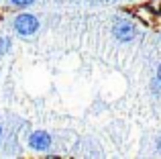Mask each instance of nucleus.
Wrapping results in <instances>:
<instances>
[{
  "mask_svg": "<svg viewBox=\"0 0 161 159\" xmlns=\"http://www.w3.org/2000/svg\"><path fill=\"white\" fill-rule=\"evenodd\" d=\"M157 149H159V151H161V139H159V143H157Z\"/></svg>",
  "mask_w": 161,
  "mask_h": 159,
  "instance_id": "0eeeda50",
  "label": "nucleus"
},
{
  "mask_svg": "<svg viewBox=\"0 0 161 159\" xmlns=\"http://www.w3.org/2000/svg\"><path fill=\"white\" fill-rule=\"evenodd\" d=\"M157 78H159V82H161V65H159V72H157Z\"/></svg>",
  "mask_w": 161,
  "mask_h": 159,
  "instance_id": "423d86ee",
  "label": "nucleus"
},
{
  "mask_svg": "<svg viewBox=\"0 0 161 159\" xmlns=\"http://www.w3.org/2000/svg\"><path fill=\"white\" fill-rule=\"evenodd\" d=\"M14 6H29V4H33L35 0H10Z\"/></svg>",
  "mask_w": 161,
  "mask_h": 159,
  "instance_id": "39448f33",
  "label": "nucleus"
},
{
  "mask_svg": "<svg viewBox=\"0 0 161 159\" xmlns=\"http://www.w3.org/2000/svg\"><path fill=\"white\" fill-rule=\"evenodd\" d=\"M29 145H31L35 151H47L49 145H51V137H49L47 133H43V131H37V133H33V135H31Z\"/></svg>",
  "mask_w": 161,
  "mask_h": 159,
  "instance_id": "7ed1b4c3",
  "label": "nucleus"
},
{
  "mask_svg": "<svg viewBox=\"0 0 161 159\" xmlns=\"http://www.w3.org/2000/svg\"><path fill=\"white\" fill-rule=\"evenodd\" d=\"M14 29H16L19 35L31 37V35H35L37 29H39V20H37L33 14H19L14 19Z\"/></svg>",
  "mask_w": 161,
  "mask_h": 159,
  "instance_id": "f257e3e1",
  "label": "nucleus"
},
{
  "mask_svg": "<svg viewBox=\"0 0 161 159\" xmlns=\"http://www.w3.org/2000/svg\"><path fill=\"white\" fill-rule=\"evenodd\" d=\"M8 47H10V39H0V55H4V53L8 51Z\"/></svg>",
  "mask_w": 161,
  "mask_h": 159,
  "instance_id": "20e7f679",
  "label": "nucleus"
},
{
  "mask_svg": "<svg viewBox=\"0 0 161 159\" xmlns=\"http://www.w3.org/2000/svg\"><path fill=\"white\" fill-rule=\"evenodd\" d=\"M0 133H2V131H0Z\"/></svg>",
  "mask_w": 161,
  "mask_h": 159,
  "instance_id": "6e6552de",
  "label": "nucleus"
},
{
  "mask_svg": "<svg viewBox=\"0 0 161 159\" xmlns=\"http://www.w3.org/2000/svg\"><path fill=\"white\" fill-rule=\"evenodd\" d=\"M114 35H116L118 41H130L135 37V27L133 23H129L126 19H118L116 23H114Z\"/></svg>",
  "mask_w": 161,
  "mask_h": 159,
  "instance_id": "f03ea898",
  "label": "nucleus"
}]
</instances>
